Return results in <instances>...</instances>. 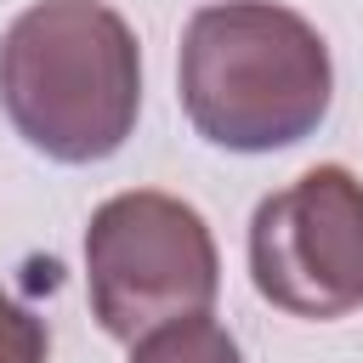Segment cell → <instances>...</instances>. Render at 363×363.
Wrapping results in <instances>:
<instances>
[{"label":"cell","instance_id":"cell-1","mask_svg":"<svg viewBox=\"0 0 363 363\" xmlns=\"http://www.w3.org/2000/svg\"><path fill=\"white\" fill-rule=\"evenodd\" d=\"M193 130L227 153H278L306 142L335 96L323 34L278 0H216L182 28L176 62Z\"/></svg>","mask_w":363,"mask_h":363},{"label":"cell","instance_id":"cell-2","mask_svg":"<svg viewBox=\"0 0 363 363\" xmlns=\"http://www.w3.org/2000/svg\"><path fill=\"white\" fill-rule=\"evenodd\" d=\"M0 108L11 130L57 159H113L142 108V51L102 0H40L0 34Z\"/></svg>","mask_w":363,"mask_h":363},{"label":"cell","instance_id":"cell-3","mask_svg":"<svg viewBox=\"0 0 363 363\" xmlns=\"http://www.w3.org/2000/svg\"><path fill=\"white\" fill-rule=\"evenodd\" d=\"M85 289L91 312L113 340H142L170 318L216 306L221 255L204 216L159 187L113 193L85 227Z\"/></svg>","mask_w":363,"mask_h":363},{"label":"cell","instance_id":"cell-4","mask_svg":"<svg viewBox=\"0 0 363 363\" xmlns=\"http://www.w3.org/2000/svg\"><path fill=\"white\" fill-rule=\"evenodd\" d=\"M255 295L289 318L335 323L363 306V182L346 164H312L250 216Z\"/></svg>","mask_w":363,"mask_h":363},{"label":"cell","instance_id":"cell-5","mask_svg":"<svg viewBox=\"0 0 363 363\" xmlns=\"http://www.w3.org/2000/svg\"><path fill=\"white\" fill-rule=\"evenodd\" d=\"M130 363H244V352L210 312H193L130 340Z\"/></svg>","mask_w":363,"mask_h":363},{"label":"cell","instance_id":"cell-6","mask_svg":"<svg viewBox=\"0 0 363 363\" xmlns=\"http://www.w3.org/2000/svg\"><path fill=\"white\" fill-rule=\"evenodd\" d=\"M45 357H51L45 323H40L23 301H11V295L0 289V363H45Z\"/></svg>","mask_w":363,"mask_h":363}]
</instances>
